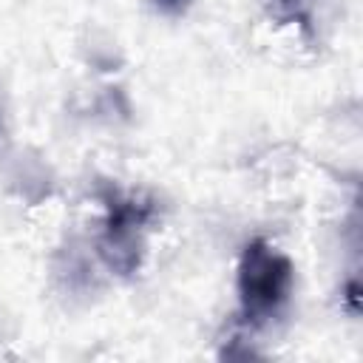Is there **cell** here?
<instances>
[{
  "instance_id": "obj_1",
  "label": "cell",
  "mask_w": 363,
  "mask_h": 363,
  "mask_svg": "<svg viewBox=\"0 0 363 363\" xmlns=\"http://www.w3.org/2000/svg\"><path fill=\"white\" fill-rule=\"evenodd\" d=\"M292 286V267L284 255L269 250L267 244H252L244 252L241 264V306L247 320H267L278 312V306L289 298Z\"/></svg>"
},
{
  "instance_id": "obj_2",
  "label": "cell",
  "mask_w": 363,
  "mask_h": 363,
  "mask_svg": "<svg viewBox=\"0 0 363 363\" xmlns=\"http://www.w3.org/2000/svg\"><path fill=\"white\" fill-rule=\"evenodd\" d=\"M156 3H159L164 11H179V9L184 6V0H156Z\"/></svg>"
}]
</instances>
